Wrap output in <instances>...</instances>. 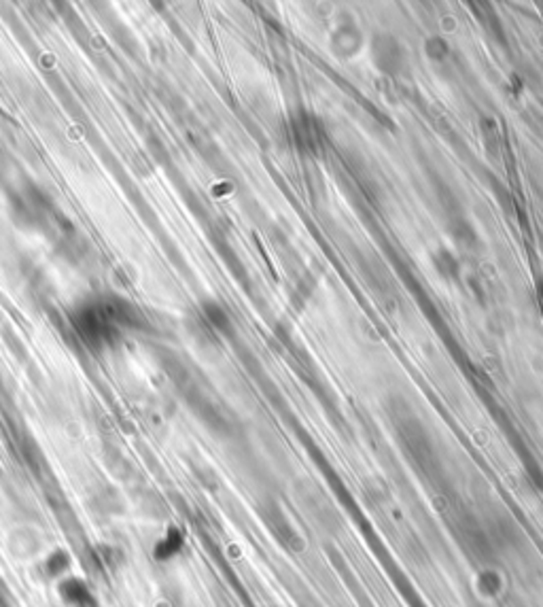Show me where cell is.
<instances>
[{
  "label": "cell",
  "instance_id": "2",
  "mask_svg": "<svg viewBox=\"0 0 543 607\" xmlns=\"http://www.w3.org/2000/svg\"><path fill=\"white\" fill-rule=\"evenodd\" d=\"M60 595L72 607H98L89 588L81 580H77V578H66L60 584Z\"/></svg>",
  "mask_w": 543,
  "mask_h": 607
},
{
  "label": "cell",
  "instance_id": "1",
  "mask_svg": "<svg viewBox=\"0 0 543 607\" xmlns=\"http://www.w3.org/2000/svg\"><path fill=\"white\" fill-rule=\"evenodd\" d=\"M374 60H376L378 69L389 72V75L399 72L403 64L401 45L391 37H378L374 41Z\"/></svg>",
  "mask_w": 543,
  "mask_h": 607
}]
</instances>
